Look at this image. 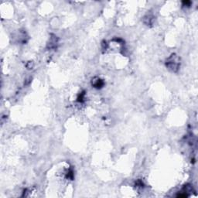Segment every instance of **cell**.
Listing matches in <instances>:
<instances>
[{
  "label": "cell",
  "mask_w": 198,
  "mask_h": 198,
  "mask_svg": "<svg viewBox=\"0 0 198 198\" xmlns=\"http://www.w3.org/2000/svg\"><path fill=\"white\" fill-rule=\"evenodd\" d=\"M179 66V58L176 56L175 54H173L168 61H166V67H168L170 70H173V71H176L178 70V67Z\"/></svg>",
  "instance_id": "cell-1"
},
{
  "label": "cell",
  "mask_w": 198,
  "mask_h": 198,
  "mask_svg": "<svg viewBox=\"0 0 198 198\" xmlns=\"http://www.w3.org/2000/svg\"><path fill=\"white\" fill-rule=\"evenodd\" d=\"M92 85L95 86V87H97V88H101L104 85V82L102 80L97 78V81H92Z\"/></svg>",
  "instance_id": "cell-2"
}]
</instances>
